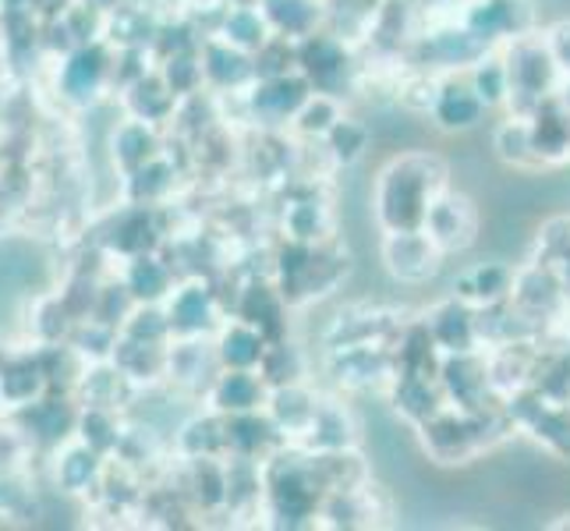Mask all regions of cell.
Instances as JSON below:
<instances>
[{
  "label": "cell",
  "instance_id": "1",
  "mask_svg": "<svg viewBox=\"0 0 570 531\" xmlns=\"http://www.w3.org/2000/svg\"><path fill=\"white\" fill-rule=\"evenodd\" d=\"M446 188V164L436 153H401L380 167L372 185V216L386 230H422L429 206Z\"/></svg>",
  "mask_w": 570,
  "mask_h": 531
},
{
  "label": "cell",
  "instance_id": "2",
  "mask_svg": "<svg viewBox=\"0 0 570 531\" xmlns=\"http://www.w3.org/2000/svg\"><path fill=\"white\" fill-rule=\"evenodd\" d=\"M326 485L320 479L316 454L302 443H284L263 461V503L277 528H320Z\"/></svg>",
  "mask_w": 570,
  "mask_h": 531
},
{
  "label": "cell",
  "instance_id": "3",
  "mask_svg": "<svg viewBox=\"0 0 570 531\" xmlns=\"http://www.w3.org/2000/svg\"><path fill=\"white\" fill-rule=\"evenodd\" d=\"M347 273V255L333 252L330 242H294L287 238L277 252V287L291 308L308 305L330 294Z\"/></svg>",
  "mask_w": 570,
  "mask_h": 531
},
{
  "label": "cell",
  "instance_id": "4",
  "mask_svg": "<svg viewBox=\"0 0 570 531\" xmlns=\"http://www.w3.org/2000/svg\"><path fill=\"white\" fill-rule=\"evenodd\" d=\"M507 53V68H510V104L507 114H521L528 117L535 107H542L549 96H557L563 86V75L549 53L542 32H528L514 43L503 47Z\"/></svg>",
  "mask_w": 570,
  "mask_h": 531
},
{
  "label": "cell",
  "instance_id": "5",
  "mask_svg": "<svg viewBox=\"0 0 570 531\" xmlns=\"http://www.w3.org/2000/svg\"><path fill=\"white\" fill-rule=\"evenodd\" d=\"M298 71L308 78V86L316 92L341 96V100L358 86L355 50H351L347 39L337 36L330 26L298 39Z\"/></svg>",
  "mask_w": 570,
  "mask_h": 531
},
{
  "label": "cell",
  "instance_id": "6",
  "mask_svg": "<svg viewBox=\"0 0 570 531\" xmlns=\"http://www.w3.org/2000/svg\"><path fill=\"white\" fill-rule=\"evenodd\" d=\"M503 407L514 429L528 432L549 454L570 461V401H553L535 386H521L514 393H507Z\"/></svg>",
  "mask_w": 570,
  "mask_h": 531
},
{
  "label": "cell",
  "instance_id": "7",
  "mask_svg": "<svg viewBox=\"0 0 570 531\" xmlns=\"http://www.w3.org/2000/svg\"><path fill=\"white\" fill-rule=\"evenodd\" d=\"M458 22L489 50L535 32V14L528 0H468Z\"/></svg>",
  "mask_w": 570,
  "mask_h": 531
},
{
  "label": "cell",
  "instance_id": "8",
  "mask_svg": "<svg viewBox=\"0 0 570 531\" xmlns=\"http://www.w3.org/2000/svg\"><path fill=\"white\" fill-rule=\"evenodd\" d=\"M380 259L397 284L422 287L436 277L446 255L436 248V242L425 230H386L380 245Z\"/></svg>",
  "mask_w": 570,
  "mask_h": 531
},
{
  "label": "cell",
  "instance_id": "9",
  "mask_svg": "<svg viewBox=\"0 0 570 531\" xmlns=\"http://www.w3.org/2000/svg\"><path fill=\"white\" fill-rule=\"evenodd\" d=\"M479 227H482V216H479V206L468 199L464 191H454V188H443L436 195V203L429 206V216H425V234L443 255H461L468 252L471 245L479 242Z\"/></svg>",
  "mask_w": 570,
  "mask_h": 531
},
{
  "label": "cell",
  "instance_id": "10",
  "mask_svg": "<svg viewBox=\"0 0 570 531\" xmlns=\"http://www.w3.org/2000/svg\"><path fill=\"white\" fill-rule=\"evenodd\" d=\"M440 383H443L446 401L464 407V411L485 407V401L500 397L497 386H493V372H489V354H485V347L464 351V354H443Z\"/></svg>",
  "mask_w": 570,
  "mask_h": 531
},
{
  "label": "cell",
  "instance_id": "11",
  "mask_svg": "<svg viewBox=\"0 0 570 531\" xmlns=\"http://www.w3.org/2000/svg\"><path fill=\"white\" fill-rule=\"evenodd\" d=\"M415 47L422 53V68L425 71H436V75H454V71H468L471 65L479 61V57L489 50L482 47L475 36H471L458 18H450V22L443 26H432L425 29L419 39H415Z\"/></svg>",
  "mask_w": 570,
  "mask_h": 531
},
{
  "label": "cell",
  "instance_id": "12",
  "mask_svg": "<svg viewBox=\"0 0 570 531\" xmlns=\"http://www.w3.org/2000/svg\"><path fill=\"white\" fill-rule=\"evenodd\" d=\"M330 372L344 390H386L393 380V351L390 344H347L326 347Z\"/></svg>",
  "mask_w": 570,
  "mask_h": 531
},
{
  "label": "cell",
  "instance_id": "13",
  "mask_svg": "<svg viewBox=\"0 0 570 531\" xmlns=\"http://www.w3.org/2000/svg\"><path fill=\"white\" fill-rule=\"evenodd\" d=\"M312 96V86L302 71L277 75V78H255L248 92V107L255 114V121L266 128H291L294 114L302 110V104Z\"/></svg>",
  "mask_w": 570,
  "mask_h": 531
},
{
  "label": "cell",
  "instance_id": "14",
  "mask_svg": "<svg viewBox=\"0 0 570 531\" xmlns=\"http://www.w3.org/2000/svg\"><path fill=\"white\" fill-rule=\"evenodd\" d=\"M485 104L479 100V92L471 89L468 75L454 71V75H443L436 96H432V107H429V121L436 125L446 135H461L482 125L485 117Z\"/></svg>",
  "mask_w": 570,
  "mask_h": 531
},
{
  "label": "cell",
  "instance_id": "15",
  "mask_svg": "<svg viewBox=\"0 0 570 531\" xmlns=\"http://www.w3.org/2000/svg\"><path fill=\"white\" fill-rule=\"evenodd\" d=\"M425 326L432 333V341L443 354H464V351H479L482 347V330H479V308L461 302L458 294L436 302L425 312Z\"/></svg>",
  "mask_w": 570,
  "mask_h": 531
},
{
  "label": "cell",
  "instance_id": "16",
  "mask_svg": "<svg viewBox=\"0 0 570 531\" xmlns=\"http://www.w3.org/2000/svg\"><path fill=\"white\" fill-rule=\"evenodd\" d=\"M386 401L407 425H415V429L422 422H429L432 415H440V411L450 404L440 376H407V372H393V380L386 383Z\"/></svg>",
  "mask_w": 570,
  "mask_h": 531
},
{
  "label": "cell",
  "instance_id": "17",
  "mask_svg": "<svg viewBox=\"0 0 570 531\" xmlns=\"http://www.w3.org/2000/svg\"><path fill=\"white\" fill-rule=\"evenodd\" d=\"M567 298V287H563V277L560 273L535 259V263H528L518 269V277H514V294H510V302H514L521 312H528L532 319H549V316H557V308L563 305Z\"/></svg>",
  "mask_w": 570,
  "mask_h": 531
},
{
  "label": "cell",
  "instance_id": "18",
  "mask_svg": "<svg viewBox=\"0 0 570 531\" xmlns=\"http://www.w3.org/2000/svg\"><path fill=\"white\" fill-rule=\"evenodd\" d=\"M528 128H532L542 167H560L570 160V107L560 100V92L528 114Z\"/></svg>",
  "mask_w": 570,
  "mask_h": 531
},
{
  "label": "cell",
  "instance_id": "19",
  "mask_svg": "<svg viewBox=\"0 0 570 531\" xmlns=\"http://www.w3.org/2000/svg\"><path fill=\"white\" fill-rule=\"evenodd\" d=\"M316 407H320V393L312 390L305 380L302 383H287V386H273L269 401H266L269 419L277 422V429L284 432L287 443H302L305 440L312 419H316Z\"/></svg>",
  "mask_w": 570,
  "mask_h": 531
},
{
  "label": "cell",
  "instance_id": "20",
  "mask_svg": "<svg viewBox=\"0 0 570 531\" xmlns=\"http://www.w3.org/2000/svg\"><path fill=\"white\" fill-rule=\"evenodd\" d=\"M514 277H518V269L507 263H479V266L464 269L454 281V294L475 308H493V305L510 302V294H514Z\"/></svg>",
  "mask_w": 570,
  "mask_h": 531
},
{
  "label": "cell",
  "instance_id": "21",
  "mask_svg": "<svg viewBox=\"0 0 570 531\" xmlns=\"http://www.w3.org/2000/svg\"><path fill=\"white\" fill-rule=\"evenodd\" d=\"M305 450H347V446H358V425L351 407L337 397H320L316 407V419H312L305 440Z\"/></svg>",
  "mask_w": 570,
  "mask_h": 531
},
{
  "label": "cell",
  "instance_id": "22",
  "mask_svg": "<svg viewBox=\"0 0 570 531\" xmlns=\"http://www.w3.org/2000/svg\"><path fill=\"white\" fill-rule=\"evenodd\" d=\"M259 8L273 36H287L294 43L330 22L326 0H259Z\"/></svg>",
  "mask_w": 570,
  "mask_h": 531
},
{
  "label": "cell",
  "instance_id": "23",
  "mask_svg": "<svg viewBox=\"0 0 570 531\" xmlns=\"http://www.w3.org/2000/svg\"><path fill=\"white\" fill-rule=\"evenodd\" d=\"M213 401L224 415H245V411H263L269 401V383L259 368H227L213 386Z\"/></svg>",
  "mask_w": 570,
  "mask_h": 531
},
{
  "label": "cell",
  "instance_id": "24",
  "mask_svg": "<svg viewBox=\"0 0 570 531\" xmlns=\"http://www.w3.org/2000/svg\"><path fill=\"white\" fill-rule=\"evenodd\" d=\"M287 312L291 305L284 302V294L281 287H273V284H252L245 291V298H242V308H238V319L252 323L255 330H263L266 333V341H284L287 337Z\"/></svg>",
  "mask_w": 570,
  "mask_h": 531
},
{
  "label": "cell",
  "instance_id": "25",
  "mask_svg": "<svg viewBox=\"0 0 570 531\" xmlns=\"http://www.w3.org/2000/svg\"><path fill=\"white\" fill-rule=\"evenodd\" d=\"M464 75H468L471 89L479 92V100L485 104V110H507V104H510V68H507L503 47L485 50Z\"/></svg>",
  "mask_w": 570,
  "mask_h": 531
},
{
  "label": "cell",
  "instance_id": "26",
  "mask_svg": "<svg viewBox=\"0 0 570 531\" xmlns=\"http://www.w3.org/2000/svg\"><path fill=\"white\" fill-rule=\"evenodd\" d=\"M493 149H497L500 160L507 167H514V170H546L542 160H539V153H535L528 117H521V114H507V121L493 135Z\"/></svg>",
  "mask_w": 570,
  "mask_h": 531
},
{
  "label": "cell",
  "instance_id": "27",
  "mask_svg": "<svg viewBox=\"0 0 570 531\" xmlns=\"http://www.w3.org/2000/svg\"><path fill=\"white\" fill-rule=\"evenodd\" d=\"M266 347H269L266 333L238 319V323H230L220 337V362L224 368H259L266 358Z\"/></svg>",
  "mask_w": 570,
  "mask_h": 531
},
{
  "label": "cell",
  "instance_id": "28",
  "mask_svg": "<svg viewBox=\"0 0 570 531\" xmlns=\"http://www.w3.org/2000/svg\"><path fill=\"white\" fill-rule=\"evenodd\" d=\"M344 117V100L341 96H330V92H316L312 89V96L302 104V110L294 114L291 121V135H298V139H308V142H323V135L337 125Z\"/></svg>",
  "mask_w": 570,
  "mask_h": 531
},
{
  "label": "cell",
  "instance_id": "29",
  "mask_svg": "<svg viewBox=\"0 0 570 531\" xmlns=\"http://www.w3.org/2000/svg\"><path fill=\"white\" fill-rule=\"evenodd\" d=\"M203 75H209L216 86H245L255 82V57L248 50L224 43H209L206 47V61H203Z\"/></svg>",
  "mask_w": 570,
  "mask_h": 531
},
{
  "label": "cell",
  "instance_id": "30",
  "mask_svg": "<svg viewBox=\"0 0 570 531\" xmlns=\"http://www.w3.org/2000/svg\"><path fill=\"white\" fill-rule=\"evenodd\" d=\"M368 139H372L368 125L358 121V117L344 114L341 121L323 135V153L330 156L333 167H351V164H358L362 156H365Z\"/></svg>",
  "mask_w": 570,
  "mask_h": 531
},
{
  "label": "cell",
  "instance_id": "31",
  "mask_svg": "<svg viewBox=\"0 0 570 531\" xmlns=\"http://www.w3.org/2000/svg\"><path fill=\"white\" fill-rule=\"evenodd\" d=\"M284 230L294 242H330L333 234V213L323 199H298L284 213Z\"/></svg>",
  "mask_w": 570,
  "mask_h": 531
},
{
  "label": "cell",
  "instance_id": "32",
  "mask_svg": "<svg viewBox=\"0 0 570 531\" xmlns=\"http://www.w3.org/2000/svg\"><path fill=\"white\" fill-rule=\"evenodd\" d=\"M269 36H273V29H269L259 4H238V8H230L224 18V39L238 50L255 53L259 47L269 43Z\"/></svg>",
  "mask_w": 570,
  "mask_h": 531
},
{
  "label": "cell",
  "instance_id": "33",
  "mask_svg": "<svg viewBox=\"0 0 570 531\" xmlns=\"http://www.w3.org/2000/svg\"><path fill=\"white\" fill-rule=\"evenodd\" d=\"M255 57V78H277L298 71V43L287 36H269V43L252 53Z\"/></svg>",
  "mask_w": 570,
  "mask_h": 531
},
{
  "label": "cell",
  "instance_id": "34",
  "mask_svg": "<svg viewBox=\"0 0 570 531\" xmlns=\"http://www.w3.org/2000/svg\"><path fill=\"white\" fill-rule=\"evenodd\" d=\"M170 323L181 330H203L209 323V294L203 287H188L170 308Z\"/></svg>",
  "mask_w": 570,
  "mask_h": 531
},
{
  "label": "cell",
  "instance_id": "35",
  "mask_svg": "<svg viewBox=\"0 0 570 531\" xmlns=\"http://www.w3.org/2000/svg\"><path fill=\"white\" fill-rule=\"evenodd\" d=\"M167 287V269L153 259H139L131 269V291L142 294V298H156V294H164Z\"/></svg>",
  "mask_w": 570,
  "mask_h": 531
},
{
  "label": "cell",
  "instance_id": "36",
  "mask_svg": "<svg viewBox=\"0 0 570 531\" xmlns=\"http://www.w3.org/2000/svg\"><path fill=\"white\" fill-rule=\"evenodd\" d=\"M542 39H546L549 53H553V61H557V68H560V75H563V82H570V22L549 26V29L542 32Z\"/></svg>",
  "mask_w": 570,
  "mask_h": 531
},
{
  "label": "cell",
  "instance_id": "37",
  "mask_svg": "<svg viewBox=\"0 0 570 531\" xmlns=\"http://www.w3.org/2000/svg\"><path fill=\"white\" fill-rule=\"evenodd\" d=\"M96 75H100V53L92 50V53H82L75 61V68L68 71V86L71 89H86V82H92Z\"/></svg>",
  "mask_w": 570,
  "mask_h": 531
},
{
  "label": "cell",
  "instance_id": "38",
  "mask_svg": "<svg viewBox=\"0 0 570 531\" xmlns=\"http://www.w3.org/2000/svg\"><path fill=\"white\" fill-rule=\"evenodd\" d=\"M125 142H128L125 156H131V160H139V149H142V146H149V135H146L142 128H135V131H128V135H125Z\"/></svg>",
  "mask_w": 570,
  "mask_h": 531
},
{
  "label": "cell",
  "instance_id": "39",
  "mask_svg": "<svg viewBox=\"0 0 570 531\" xmlns=\"http://www.w3.org/2000/svg\"><path fill=\"white\" fill-rule=\"evenodd\" d=\"M553 528H570V521H557Z\"/></svg>",
  "mask_w": 570,
  "mask_h": 531
}]
</instances>
